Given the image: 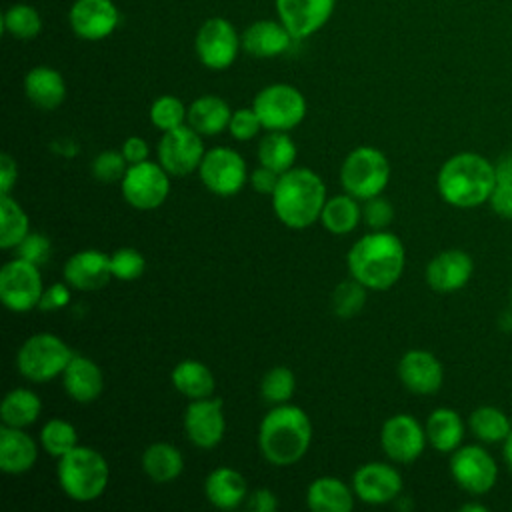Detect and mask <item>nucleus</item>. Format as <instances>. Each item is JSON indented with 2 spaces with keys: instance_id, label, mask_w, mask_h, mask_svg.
Listing matches in <instances>:
<instances>
[{
  "instance_id": "9d476101",
  "label": "nucleus",
  "mask_w": 512,
  "mask_h": 512,
  "mask_svg": "<svg viewBox=\"0 0 512 512\" xmlns=\"http://www.w3.org/2000/svg\"><path fill=\"white\" fill-rule=\"evenodd\" d=\"M240 48L242 40L236 26L222 16L204 20L194 38L196 56L208 70L230 68L236 62Z\"/></svg>"
},
{
  "instance_id": "b1692460",
  "label": "nucleus",
  "mask_w": 512,
  "mask_h": 512,
  "mask_svg": "<svg viewBox=\"0 0 512 512\" xmlns=\"http://www.w3.org/2000/svg\"><path fill=\"white\" fill-rule=\"evenodd\" d=\"M62 386L74 402L90 404L104 390V374L92 358L74 354L62 372Z\"/></svg>"
},
{
  "instance_id": "a19ab883",
  "label": "nucleus",
  "mask_w": 512,
  "mask_h": 512,
  "mask_svg": "<svg viewBox=\"0 0 512 512\" xmlns=\"http://www.w3.org/2000/svg\"><path fill=\"white\" fill-rule=\"evenodd\" d=\"M148 116L154 128H158L160 132H168L186 124L188 106H184V102L172 94H162L150 104Z\"/></svg>"
},
{
  "instance_id": "aec40b11",
  "label": "nucleus",
  "mask_w": 512,
  "mask_h": 512,
  "mask_svg": "<svg viewBox=\"0 0 512 512\" xmlns=\"http://www.w3.org/2000/svg\"><path fill=\"white\" fill-rule=\"evenodd\" d=\"M474 274L472 256L460 248L438 252L424 270L426 284L440 294H452L464 288Z\"/></svg>"
},
{
  "instance_id": "58836bf2",
  "label": "nucleus",
  "mask_w": 512,
  "mask_h": 512,
  "mask_svg": "<svg viewBox=\"0 0 512 512\" xmlns=\"http://www.w3.org/2000/svg\"><path fill=\"white\" fill-rule=\"evenodd\" d=\"M40 446L54 458H62L78 446V432L74 424L62 418L48 420L40 430Z\"/></svg>"
},
{
  "instance_id": "de8ad7c7",
  "label": "nucleus",
  "mask_w": 512,
  "mask_h": 512,
  "mask_svg": "<svg viewBox=\"0 0 512 512\" xmlns=\"http://www.w3.org/2000/svg\"><path fill=\"white\" fill-rule=\"evenodd\" d=\"M18 256L36 264V266H42L50 254H52V242L46 234L42 232H30L20 244H18Z\"/></svg>"
},
{
  "instance_id": "f03ea898",
  "label": "nucleus",
  "mask_w": 512,
  "mask_h": 512,
  "mask_svg": "<svg viewBox=\"0 0 512 512\" xmlns=\"http://www.w3.org/2000/svg\"><path fill=\"white\" fill-rule=\"evenodd\" d=\"M496 186V168L478 152L452 154L436 174L440 198L454 208H476L490 200Z\"/></svg>"
},
{
  "instance_id": "2eb2a0df",
  "label": "nucleus",
  "mask_w": 512,
  "mask_h": 512,
  "mask_svg": "<svg viewBox=\"0 0 512 512\" xmlns=\"http://www.w3.org/2000/svg\"><path fill=\"white\" fill-rule=\"evenodd\" d=\"M426 444V430L412 414H394L382 424L380 446L392 462L410 464L418 460Z\"/></svg>"
},
{
  "instance_id": "37998d69",
  "label": "nucleus",
  "mask_w": 512,
  "mask_h": 512,
  "mask_svg": "<svg viewBox=\"0 0 512 512\" xmlns=\"http://www.w3.org/2000/svg\"><path fill=\"white\" fill-rule=\"evenodd\" d=\"M110 266H112V278L122 280V282H130V280H136L144 274L146 258L140 250L124 246V248H118L116 252L110 254Z\"/></svg>"
},
{
  "instance_id": "7c9ffc66",
  "label": "nucleus",
  "mask_w": 512,
  "mask_h": 512,
  "mask_svg": "<svg viewBox=\"0 0 512 512\" xmlns=\"http://www.w3.org/2000/svg\"><path fill=\"white\" fill-rule=\"evenodd\" d=\"M142 470L152 482L170 484L182 474L184 456L170 442H152L142 452Z\"/></svg>"
},
{
  "instance_id": "09e8293b",
  "label": "nucleus",
  "mask_w": 512,
  "mask_h": 512,
  "mask_svg": "<svg viewBox=\"0 0 512 512\" xmlns=\"http://www.w3.org/2000/svg\"><path fill=\"white\" fill-rule=\"evenodd\" d=\"M70 288L72 286L66 280L50 284L48 288H44L38 308L44 310V312H54V310L64 308L70 302Z\"/></svg>"
},
{
  "instance_id": "c756f323",
  "label": "nucleus",
  "mask_w": 512,
  "mask_h": 512,
  "mask_svg": "<svg viewBox=\"0 0 512 512\" xmlns=\"http://www.w3.org/2000/svg\"><path fill=\"white\" fill-rule=\"evenodd\" d=\"M424 430H426L428 444L436 452L452 454L458 446H462L466 426L456 410L440 406L428 414Z\"/></svg>"
},
{
  "instance_id": "2f4dec72",
  "label": "nucleus",
  "mask_w": 512,
  "mask_h": 512,
  "mask_svg": "<svg viewBox=\"0 0 512 512\" xmlns=\"http://www.w3.org/2000/svg\"><path fill=\"white\" fill-rule=\"evenodd\" d=\"M172 386L188 400H200L214 394L216 380L212 370L200 360H182L170 372Z\"/></svg>"
},
{
  "instance_id": "a878e982",
  "label": "nucleus",
  "mask_w": 512,
  "mask_h": 512,
  "mask_svg": "<svg viewBox=\"0 0 512 512\" xmlns=\"http://www.w3.org/2000/svg\"><path fill=\"white\" fill-rule=\"evenodd\" d=\"M24 94L40 110H56L66 98L64 76L52 66H34L24 76Z\"/></svg>"
},
{
  "instance_id": "cd10ccee",
  "label": "nucleus",
  "mask_w": 512,
  "mask_h": 512,
  "mask_svg": "<svg viewBox=\"0 0 512 512\" xmlns=\"http://www.w3.org/2000/svg\"><path fill=\"white\" fill-rule=\"evenodd\" d=\"M232 110L228 102L216 94H202L188 106L186 124L202 136H218L228 130Z\"/></svg>"
},
{
  "instance_id": "c85d7f7f",
  "label": "nucleus",
  "mask_w": 512,
  "mask_h": 512,
  "mask_svg": "<svg viewBox=\"0 0 512 512\" xmlns=\"http://www.w3.org/2000/svg\"><path fill=\"white\" fill-rule=\"evenodd\" d=\"M354 490L336 476L312 480L306 492V504L312 512H350L354 508Z\"/></svg>"
},
{
  "instance_id": "0eeeda50",
  "label": "nucleus",
  "mask_w": 512,
  "mask_h": 512,
  "mask_svg": "<svg viewBox=\"0 0 512 512\" xmlns=\"http://www.w3.org/2000/svg\"><path fill=\"white\" fill-rule=\"evenodd\" d=\"M74 352L52 332H38L26 338L16 354L18 372L30 382H48L62 376Z\"/></svg>"
},
{
  "instance_id": "4c0bfd02",
  "label": "nucleus",
  "mask_w": 512,
  "mask_h": 512,
  "mask_svg": "<svg viewBox=\"0 0 512 512\" xmlns=\"http://www.w3.org/2000/svg\"><path fill=\"white\" fill-rule=\"evenodd\" d=\"M2 32L16 40H34L42 32V16L32 4L16 2L2 12Z\"/></svg>"
},
{
  "instance_id": "5701e85b",
  "label": "nucleus",
  "mask_w": 512,
  "mask_h": 512,
  "mask_svg": "<svg viewBox=\"0 0 512 512\" xmlns=\"http://www.w3.org/2000/svg\"><path fill=\"white\" fill-rule=\"evenodd\" d=\"M242 50L254 58H276L292 44V34L280 20L262 18L244 28L240 34Z\"/></svg>"
},
{
  "instance_id": "f704fd0d",
  "label": "nucleus",
  "mask_w": 512,
  "mask_h": 512,
  "mask_svg": "<svg viewBox=\"0 0 512 512\" xmlns=\"http://www.w3.org/2000/svg\"><path fill=\"white\" fill-rule=\"evenodd\" d=\"M42 412V400L30 388L10 390L0 406V418L6 426L26 428L38 420Z\"/></svg>"
},
{
  "instance_id": "bb28decb",
  "label": "nucleus",
  "mask_w": 512,
  "mask_h": 512,
  "mask_svg": "<svg viewBox=\"0 0 512 512\" xmlns=\"http://www.w3.org/2000/svg\"><path fill=\"white\" fill-rule=\"evenodd\" d=\"M204 496L214 508L234 510L246 502L248 484L238 470L230 466H220L206 476Z\"/></svg>"
},
{
  "instance_id": "13d9d810",
  "label": "nucleus",
  "mask_w": 512,
  "mask_h": 512,
  "mask_svg": "<svg viewBox=\"0 0 512 512\" xmlns=\"http://www.w3.org/2000/svg\"><path fill=\"white\" fill-rule=\"evenodd\" d=\"M462 512H486L488 508L484 506V504H476V502H468V504H464L462 508H460Z\"/></svg>"
},
{
  "instance_id": "72a5a7b5",
  "label": "nucleus",
  "mask_w": 512,
  "mask_h": 512,
  "mask_svg": "<svg viewBox=\"0 0 512 512\" xmlns=\"http://www.w3.org/2000/svg\"><path fill=\"white\" fill-rule=\"evenodd\" d=\"M256 156L262 166L274 170L276 174H284L294 168L298 148L288 132L268 130V134L258 144Z\"/></svg>"
},
{
  "instance_id": "412c9836",
  "label": "nucleus",
  "mask_w": 512,
  "mask_h": 512,
  "mask_svg": "<svg viewBox=\"0 0 512 512\" xmlns=\"http://www.w3.org/2000/svg\"><path fill=\"white\" fill-rule=\"evenodd\" d=\"M398 378L412 394H436L444 382V366L432 352L414 348L398 360Z\"/></svg>"
},
{
  "instance_id": "a211bd4d",
  "label": "nucleus",
  "mask_w": 512,
  "mask_h": 512,
  "mask_svg": "<svg viewBox=\"0 0 512 512\" xmlns=\"http://www.w3.org/2000/svg\"><path fill=\"white\" fill-rule=\"evenodd\" d=\"M278 20L294 40L316 34L332 18L336 0H274Z\"/></svg>"
},
{
  "instance_id": "ea45409f",
  "label": "nucleus",
  "mask_w": 512,
  "mask_h": 512,
  "mask_svg": "<svg viewBox=\"0 0 512 512\" xmlns=\"http://www.w3.org/2000/svg\"><path fill=\"white\" fill-rule=\"evenodd\" d=\"M366 296H368V288L364 284H360L356 278H348L344 282H340L330 298L332 304V312L338 318H352L356 316L364 304H366Z\"/></svg>"
},
{
  "instance_id": "20e7f679",
  "label": "nucleus",
  "mask_w": 512,
  "mask_h": 512,
  "mask_svg": "<svg viewBox=\"0 0 512 512\" xmlns=\"http://www.w3.org/2000/svg\"><path fill=\"white\" fill-rule=\"evenodd\" d=\"M326 184L310 168H290L280 174L272 192L276 218L292 230H304L320 220L326 204Z\"/></svg>"
},
{
  "instance_id": "39448f33",
  "label": "nucleus",
  "mask_w": 512,
  "mask_h": 512,
  "mask_svg": "<svg viewBox=\"0 0 512 512\" xmlns=\"http://www.w3.org/2000/svg\"><path fill=\"white\" fill-rule=\"evenodd\" d=\"M56 478L60 490L74 502L86 504L98 500L110 482V466L106 458L92 446L78 444L58 458Z\"/></svg>"
},
{
  "instance_id": "f3484780",
  "label": "nucleus",
  "mask_w": 512,
  "mask_h": 512,
  "mask_svg": "<svg viewBox=\"0 0 512 512\" xmlns=\"http://www.w3.org/2000/svg\"><path fill=\"white\" fill-rule=\"evenodd\" d=\"M68 24L80 40L98 42L118 28L120 12L112 0H74L68 10Z\"/></svg>"
},
{
  "instance_id": "423d86ee",
  "label": "nucleus",
  "mask_w": 512,
  "mask_h": 512,
  "mask_svg": "<svg viewBox=\"0 0 512 512\" xmlns=\"http://www.w3.org/2000/svg\"><path fill=\"white\" fill-rule=\"evenodd\" d=\"M390 182V162L374 146H356L340 166V184L346 194L368 200L380 196Z\"/></svg>"
},
{
  "instance_id": "e433bc0d",
  "label": "nucleus",
  "mask_w": 512,
  "mask_h": 512,
  "mask_svg": "<svg viewBox=\"0 0 512 512\" xmlns=\"http://www.w3.org/2000/svg\"><path fill=\"white\" fill-rule=\"evenodd\" d=\"M30 234V218L10 194L0 196V248L12 250Z\"/></svg>"
},
{
  "instance_id": "6ab92c4d",
  "label": "nucleus",
  "mask_w": 512,
  "mask_h": 512,
  "mask_svg": "<svg viewBox=\"0 0 512 512\" xmlns=\"http://www.w3.org/2000/svg\"><path fill=\"white\" fill-rule=\"evenodd\" d=\"M352 490L364 504H388L402 494V476L392 464L368 462L356 468L352 476Z\"/></svg>"
},
{
  "instance_id": "f8f14e48",
  "label": "nucleus",
  "mask_w": 512,
  "mask_h": 512,
  "mask_svg": "<svg viewBox=\"0 0 512 512\" xmlns=\"http://www.w3.org/2000/svg\"><path fill=\"white\" fill-rule=\"evenodd\" d=\"M200 182L216 196H236L248 182V166L240 152L228 146H216L206 150L200 168Z\"/></svg>"
},
{
  "instance_id": "3c124183",
  "label": "nucleus",
  "mask_w": 512,
  "mask_h": 512,
  "mask_svg": "<svg viewBox=\"0 0 512 512\" xmlns=\"http://www.w3.org/2000/svg\"><path fill=\"white\" fill-rule=\"evenodd\" d=\"M246 508L252 512H276L278 510V496L270 488H256L248 492Z\"/></svg>"
},
{
  "instance_id": "6e6d98bb",
  "label": "nucleus",
  "mask_w": 512,
  "mask_h": 512,
  "mask_svg": "<svg viewBox=\"0 0 512 512\" xmlns=\"http://www.w3.org/2000/svg\"><path fill=\"white\" fill-rule=\"evenodd\" d=\"M496 182H504V184H512V152L502 154L496 162Z\"/></svg>"
},
{
  "instance_id": "473e14b6",
  "label": "nucleus",
  "mask_w": 512,
  "mask_h": 512,
  "mask_svg": "<svg viewBox=\"0 0 512 512\" xmlns=\"http://www.w3.org/2000/svg\"><path fill=\"white\" fill-rule=\"evenodd\" d=\"M362 220V206L358 204V198L350 194H336L326 200L322 214H320V224L336 236L350 234Z\"/></svg>"
},
{
  "instance_id": "603ef678",
  "label": "nucleus",
  "mask_w": 512,
  "mask_h": 512,
  "mask_svg": "<svg viewBox=\"0 0 512 512\" xmlns=\"http://www.w3.org/2000/svg\"><path fill=\"white\" fill-rule=\"evenodd\" d=\"M278 178H280V174H276L274 170H270V168H266V166L260 164L256 170L250 172L248 182H250V186H252L258 194L272 196V192H274V188H276V184H278Z\"/></svg>"
},
{
  "instance_id": "c03bdc74",
  "label": "nucleus",
  "mask_w": 512,
  "mask_h": 512,
  "mask_svg": "<svg viewBox=\"0 0 512 512\" xmlns=\"http://www.w3.org/2000/svg\"><path fill=\"white\" fill-rule=\"evenodd\" d=\"M92 176L100 182H120L128 170V162L120 150H104L92 160Z\"/></svg>"
},
{
  "instance_id": "49530a36",
  "label": "nucleus",
  "mask_w": 512,
  "mask_h": 512,
  "mask_svg": "<svg viewBox=\"0 0 512 512\" xmlns=\"http://www.w3.org/2000/svg\"><path fill=\"white\" fill-rule=\"evenodd\" d=\"M366 204L362 206V220L370 230H388V226L394 220V206L390 200L382 196H374L364 200Z\"/></svg>"
},
{
  "instance_id": "bf43d9fd",
  "label": "nucleus",
  "mask_w": 512,
  "mask_h": 512,
  "mask_svg": "<svg viewBox=\"0 0 512 512\" xmlns=\"http://www.w3.org/2000/svg\"><path fill=\"white\" fill-rule=\"evenodd\" d=\"M510 300H512V288H510Z\"/></svg>"
},
{
  "instance_id": "c9c22d12",
  "label": "nucleus",
  "mask_w": 512,
  "mask_h": 512,
  "mask_svg": "<svg viewBox=\"0 0 512 512\" xmlns=\"http://www.w3.org/2000/svg\"><path fill=\"white\" fill-rule=\"evenodd\" d=\"M466 426L474 434V438H478L484 444L504 442L512 430L508 414L504 410H500L496 406H488V404L474 408L468 416Z\"/></svg>"
},
{
  "instance_id": "393cba45",
  "label": "nucleus",
  "mask_w": 512,
  "mask_h": 512,
  "mask_svg": "<svg viewBox=\"0 0 512 512\" xmlns=\"http://www.w3.org/2000/svg\"><path fill=\"white\" fill-rule=\"evenodd\" d=\"M38 446L34 438L16 426L2 424L0 428V470L4 474H24L34 468Z\"/></svg>"
},
{
  "instance_id": "79ce46f5",
  "label": "nucleus",
  "mask_w": 512,
  "mask_h": 512,
  "mask_svg": "<svg viewBox=\"0 0 512 512\" xmlns=\"http://www.w3.org/2000/svg\"><path fill=\"white\" fill-rule=\"evenodd\" d=\"M294 390H296V376L286 366H274L262 376L260 394L272 406L286 404L294 396Z\"/></svg>"
},
{
  "instance_id": "8fccbe9b",
  "label": "nucleus",
  "mask_w": 512,
  "mask_h": 512,
  "mask_svg": "<svg viewBox=\"0 0 512 512\" xmlns=\"http://www.w3.org/2000/svg\"><path fill=\"white\" fill-rule=\"evenodd\" d=\"M488 204L494 210V214H498L500 218L512 220V184L496 182Z\"/></svg>"
},
{
  "instance_id": "5fc2aeb1",
  "label": "nucleus",
  "mask_w": 512,
  "mask_h": 512,
  "mask_svg": "<svg viewBox=\"0 0 512 512\" xmlns=\"http://www.w3.org/2000/svg\"><path fill=\"white\" fill-rule=\"evenodd\" d=\"M16 178H18L16 160L10 154H2L0 156V196L12 192V186L16 184Z\"/></svg>"
},
{
  "instance_id": "4be33fe9",
  "label": "nucleus",
  "mask_w": 512,
  "mask_h": 512,
  "mask_svg": "<svg viewBox=\"0 0 512 512\" xmlns=\"http://www.w3.org/2000/svg\"><path fill=\"white\" fill-rule=\"evenodd\" d=\"M62 274L64 280L80 292L100 290L112 278L110 254L96 248L78 250L66 260Z\"/></svg>"
},
{
  "instance_id": "a18cd8bd",
  "label": "nucleus",
  "mask_w": 512,
  "mask_h": 512,
  "mask_svg": "<svg viewBox=\"0 0 512 512\" xmlns=\"http://www.w3.org/2000/svg\"><path fill=\"white\" fill-rule=\"evenodd\" d=\"M262 130V122L258 118V114L254 112V108H238L232 110L230 116V124H228V132L234 140L240 142H248L252 138H256V134Z\"/></svg>"
},
{
  "instance_id": "1a4fd4ad",
  "label": "nucleus",
  "mask_w": 512,
  "mask_h": 512,
  "mask_svg": "<svg viewBox=\"0 0 512 512\" xmlns=\"http://www.w3.org/2000/svg\"><path fill=\"white\" fill-rule=\"evenodd\" d=\"M42 292L40 266L18 256L0 268V300L10 312L24 314L38 308Z\"/></svg>"
},
{
  "instance_id": "7ed1b4c3",
  "label": "nucleus",
  "mask_w": 512,
  "mask_h": 512,
  "mask_svg": "<svg viewBox=\"0 0 512 512\" xmlns=\"http://www.w3.org/2000/svg\"><path fill=\"white\" fill-rule=\"evenodd\" d=\"M312 442V422L294 404L272 406L258 428L262 456L274 466H292L308 452Z\"/></svg>"
},
{
  "instance_id": "6e6552de",
  "label": "nucleus",
  "mask_w": 512,
  "mask_h": 512,
  "mask_svg": "<svg viewBox=\"0 0 512 512\" xmlns=\"http://www.w3.org/2000/svg\"><path fill=\"white\" fill-rule=\"evenodd\" d=\"M252 108L258 114L264 130L290 132L306 118V98L304 94L284 82L264 86L252 100Z\"/></svg>"
},
{
  "instance_id": "864d4df0",
  "label": "nucleus",
  "mask_w": 512,
  "mask_h": 512,
  "mask_svg": "<svg viewBox=\"0 0 512 512\" xmlns=\"http://www.w3.org/2000/svg\"><path fill=\"white\" fill-rule=\"evenodd\" d=\"M120 152L124 154L128 166L130 164H138V162H144L148 160V154H150V148H148V142L140 136H128L124 142H122V148Z\"/></svg>"
},
{
  "instance_id": "9b49d317",
  "label": "nucleus",
  "mask_w": 512,
  "mask_h": 512,
  "mask_svg": "<svg viewBox=\"0 0 512 512\" xmlns=\"http://www.w3.org/2000/svg\"><path fill=\"white\" fill-rule=\"evenodd\" d=\"M170 174L160 162L144 160L130 164L124 178L120 180V190L124 200L136 210L160 208L170 194Z\"/></svg>"
},
{
  "instance_id": "f257e3e1",
  "label": "nucleus",
  "mask_w": 512,
  "mask_h": 512,
  "mask_svg": "<svg viewBox=\"0 0 512 512\" xmlns=\"http://www.w3.org/2000/svg\"><path fill=\"white\" fill-rule=\"evenodd\" d=\"M346 266L350 276L368 290L382 292L400 280L406 266V250L394 232L372 230L350 246Z\"/></svg>"
},
{
  "instance_id": "4d7b16f0",
  "label": "nucleus",
  "mask_w": 512,
  "mask_h": 512,
  "mask_svg": "<svg viewBox=\"0 0 512 512\" xmlns=\"http://www.w3.org/2000/svg\"><path fill=\"white\" fill-rule=\"evenodd\" d=\"M502 456H504V462L508 464V468L512 470V430L506 436V440L502 442Z\"/></svg>"
},
{
  "instance_id": "4468645a",
  "label": "nucleus",
  "mask_w": 512,
  "mask_h": 512,
  "mask_svg": "<svg viewBox=\"0 0 512 512\" xmlns=\"http://www.w3.org/2000/svg\"><path fill=\"white\" fill-rule=\"evenodd\" d=\"M156 154L158 162L170 176L184 178L192 172H198L206 148L202 142V134H198L192 126L182 124L178 128L162 132Z\"/></svg>"
},
{
  "instance_id": "ddd939ff",
  "label": "nucleus",
  "mask_w": 512,
  "mask_h": 512,
  "mask_svg": "<svg viewBox=\"0 0 512 512\" xmlns=\"http://www.w3.org/2000/svg\"><path fill=\"white\" fill-rule=\"evenodd\" d=\"M448 468L452 480L472 496L490 492L498 480V464L494 456L480 444L458 446L450 454Z\"/></svg>"
},
{
  "instance_id": "dca6fc26",
  "label": "nucleus",
  "mask_w": 512,
  "mask_h": 512,
  "mask_svg": "<svg viewBox=\"0 0 512 512\" xmlns=\"http://www.w3.org/2000/svg\"><path fill=\"white\" fill-rule=\"evenodd\" d=\"M224 430L226 418L220 398L208 396L200 400H190L184 410V432L196 448L212 450L222 442Z\"/></svg>"
}]
</instances>
